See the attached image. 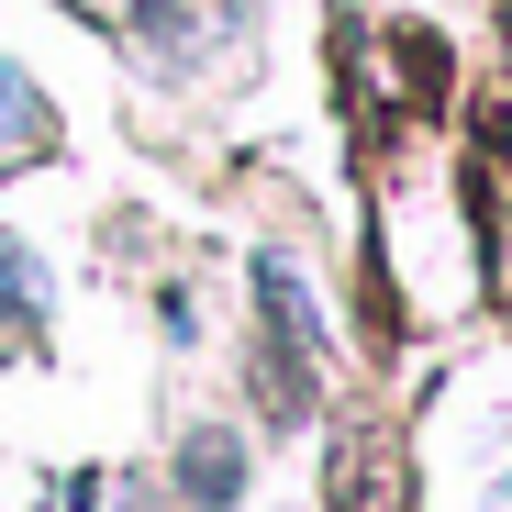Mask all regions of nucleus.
Returning <instances> with one entry per match:
<instances>
[{"label": "nucleus", "mask_w": 512, "mask_h": 512, "mask_svg": "<svg viewBox=\"0 0 512 512\" xmlns=\"http://www.w3.org/2000/svg\"><path fill=\"white\" fill-rule=\"evenodd\" d=\"M334 512H412V479H401L390 435H357L346 457H334Z\"/></svg>", "instance_id": "1"}, {"label": "nucleus", "mask_w": 512, "mask_h": 512, "mask_svg": "<svg viewBox=\"0 0 512 512\" xmlns=\"http://www.w3.org/2000/svg\"><path fill=\"white\" fill-rule=\"evenodd\" d=\"M179 479H190V501H212V512H223V501L245 490V457H234V435H190V446H179Z\"/></svg>", "instance_id": "2"}, {"label": "nucleus", "mask_w": 512, "mask_h": 512, "mask_svg": "<svg viewBox=\"0 0 512 512\" xmlns=\"http://www.w3.org/2000/svg\"><path fill=\"white\" fill-rule=\"evenodd\" d=\"M134 12H145V23H167V12H179V0H134Z\"/></svg>", "instance_id": "3"}]
</instances>
